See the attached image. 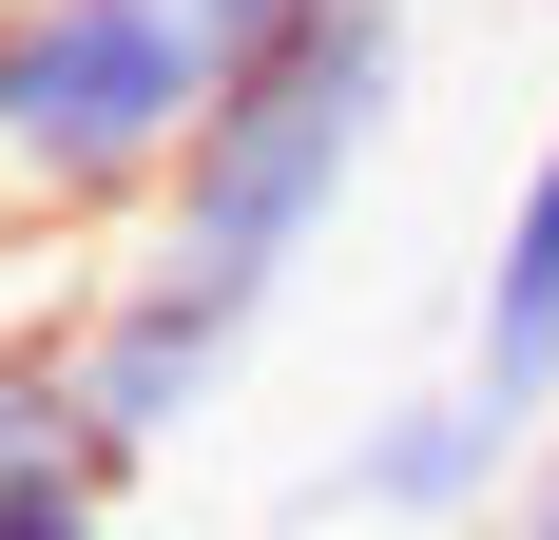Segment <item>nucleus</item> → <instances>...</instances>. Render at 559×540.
Instances as JSON below:
<instances>
[{"instance_id":"obj_1","label":"nucleus","mask_w":559,"mask_h":540,"mask_svg":"<svg viewBox=\"0 0 559 540\" xmlns=\"http://www.w3.org/2000/svg\"><path fill=\"white\" fill-rule=\"evenodd\" d=\"M386 116H405V20H309V39L231 58V97H213V136H193V174L155 193V232L58 309L116 483H135L174 425H213V386L251 367V328L289 309V270L329 251L347 174L386 155Z\"/></svg>"},{"instance_id":"obj_2","label":"nucleus","mask_w":559,"mask_h":540,"mask_svg":"<svg viewBox=\"0 0 559 540\" xmlns=\"http://www.w3.org/2000/svg\"><path fill=\"white\" fill-rule=\"evenodd\" d=\"M213 39L174 0H0V232H155L213 136Z\"/></svg>"},{"instance_id":"obj_3","label":"nucleus","mask_w":559,"mask_h":540,"mask_svg":"<svg viewBox=\"0 0 559 540\" xmlns=\"http://www.w3.org/2000/svg\"><path fill=\"white\" fill-rule=\"evenodd\" d=\"M521 463H540V425L521 406H483L463 367H425V386H386L367 425L289 483V521H386V540H483L521 502Z\"/></svg>"},{"instance_id":"obj_4","label":"nucleus","mask_w":559,"mask_h":540,"mask_svg":"<svg viewBox=\"0 0 559 540\" xmlns=\"http://www.w3.org/2000/svg\"><path fill=\"white\" fill-rule=\"evenodd\" d=\"M463 386L521 406V425H559V116H540V155H521V193H502L483 290H463Z\"/></svg>"},{"instance_id":"obj_5","label":"nucleus","mask_w":559,"mask_h":540,"mask_svg":"<svg viewBox=\"0 0 559 540\" xmlns=\"http://www.w3.org/2000/svg\"><path fill=\"white\" fill-rule=\"evenodd\" d=\"M0 483H97L116 502V444L78 406V328H0Z\"/></svg>"},{"instance_id":"obj_6","label":"nucleus","mask_w":559,"mask_h":540,"mask_svg":"<svg viewBox=\"0 0 559 540\" xmlns=\"http://www.w3.org/2000/svg\"><path fill=\"white\" fill-rule=\"evenodd\" d=\"M193 39H213V78L231 58H271V39H309V20H425V0H174Z\"/></svg>"},{"instance_id":"obj_7","label":"nucleus","mask_w":559,"mask_h":540,"mask_svg":"<svg viewBox=\"0 0 559 540\" xmlns=\"http://www.w3.org/2000/svg\"><path fill=\"white\" fill-rule=\"evenodd\" d=\"M97 521H116L97 483H0V540H97Z\"/></svg>"},{"instance_id":"obj_8","label":"nucleus","mask_w":559,"mask_h":540,"mask_svg":"<svg viewBox=\"0 0 559 540\" xmlns=\"http://www.w3.org/2000/svg\"><path fill=\"white\" fill-rule=\"evenodd\" d=\"M483 540H559V425H540V463H521V502H502Z\"/></svg>"}]
</instances>
